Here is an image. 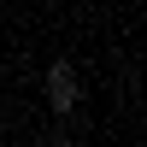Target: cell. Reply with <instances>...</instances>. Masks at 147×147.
<instances>
[{
	"label": "cell",
	"mask_w": 147,
	"mask_h": 147,
	"mask_svg": "<svg viewBox=\"0 0 147 147\" xmlns=\"http://www.w3.org/2000/svg\"><path fill=\"white\" fill-rule=\"evenodd\" d=\"M47 106H53L59 118L77 106V71H71V59H53V65H47Z\"/></svg>",
	"instance_id": "cell-1"
}]
</instances>
